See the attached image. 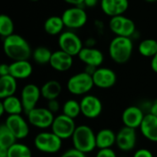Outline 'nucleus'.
Segmentation results:
<instances>
[{
	"label": "nucleus",
	"instance_id": "obj_2",
	"mask_svg": "<svg viewBox=\"0 0 157 157\" xmlns=\"http://www.w3.org/2000/svg\"><path fill=\"white\" fill-rule=\"evenodd\" d=\"M133 43L131 38L116 36L109 43V53L116 63H127L132 54Z\"/></svg>",
	"mask_w": 157,
	"mask_h": 157
},
{
	"label": "nucleus",
	"instance_id": "obj_5",
	"mask_svg": "<svg viewBox=\"0 0 157 157\" xmlns=\"http://www.w3.org/2000/svg\"><path fill=\"white\" fill-rule=\"evenodd\" d=\"M94 86L92 75L86 72L75 74L67 81V89L75 96L86 95Z\"/></svg>",
	"mask_w": 157,
	"mask_h": 157
},
{
	"label": "nucleus",
	"instance_id": "obj_6",
	"mask_svg": "<svg viewBox=\"0 0 157 157\" xmlns=\"http://www.w3.org/2000/svg\"><path fill=\"white\" fill-rule=\"evenodd\" d=\"M58 44L60 50L70 54L71 56H78L79 52L84 48L82 40L75 32L71 30L63 31L59 35Z\"/></svg>",
	"mask_w": 157,
	"mask_h": 157
},
{
	"label": "nucleus",
	"instance_id": "obj_28",
	"mask_svg": "<svg viewBox=\"0 0 157 157\" xmlns=\"http://www.w3.org/2000/svg\"><path fill=\"white\" fill-rule=\"evenodd\" d=\"M17 143V138L6 126L5 123L0 126V148L8 149Z\"/></svg>",
	"mask_w": 157,
	"mask_h": 157
},
{
	"label": "nucleus",
	"instance_id": "obj_17",
	"mask_svg": "<svg viewBox=\"0 0 157 157\" xmlns=\"http://www.w3.org/2000/svg\"><path fill=\"white\" fill-rule=\"evenodd\" d=\"M78 58L86 65L98 68L104 62L102 52L94 47H84L78 54Z\"/></svg>",
	"mask_w": 157,
	"mask_h": 157
},
{
	"label": "nucleus",
	"instance_id": "obj_13",
	"mask_svg": "<svg viewBox=\"0 0 157 157\" xmlns=\"http://www.w3.org/2000/svg\"><path fill=\"white\" fill-rule=\"evenodd\" d=\"M81 114L87 119H97L103 110L101 100L94 95H86L80 101Z\"/></svg>",
	"mask_w": 157,
	"mask_h": 157
},
{
	"label": "nucleus",
	"instance_id": "obj_14",
	"mask_svg": "<svg viewBox=\"0 0 157 157\" xmlns=\"http://www.w3.org/2000/svg\"><path fill=\"white\" fill-rule=\"evenodd\" d=\"M137 135L136 130L123 126L117 133L116 145L122 152H131L136 146Z\"/></svg>",
	"mask_w": 157,
	"mask_h": 157
},
{
	"label": "nucleus",
	"instance_id": "obj_4",
	"mask_svg": "<svg viewBox=\"0 0 157 157\" xmlns=\"http://www.w3.org/2000/svg\"><path fill=\"white\" fill-rule=\"evenodd\" d=\"M62 142L63 140L52 132H42L38 133L34 138V146L41 153L56 154L62 148Z\"/></svg>",
	"mask_w": 157,
	"mask_h": 157
},
{
	"label": "nucleus",
	"instance_id": "obj_9",
	"mask_svg": "<svg viewBox=\"0 0 157 157\" xmlns=\"http://www.w3.org/2000/svg\"><path fill=\"white\" fill-rule=\"evenodd\" d=\"M64 26L68 29H80L87 21V14L81 6H72L65 9L62 15Z\"/></svg>",
	"mask_w": 157,
	"mask_h": 157
},
{
	"label": "nucleus",
	"instance_id": "obj_25",
	"mask_svg": "<svg viewBox=\"0 0 157 157\" xmlns=\"http://www.w3.org/2000/svg\"><path fill=\"white\" fill-rule=\"evenodd\" d=\"M0 104L8 115H21V113L24 112L21 99L16 96H11L2 99Z\"/></svg>",
	"mask_w": 157,
	"mask_h": 157
},
{
	"label": "nucleus",
	"instance_id": "obj_42",
	"mask_svg": "<svg viewBox=\"0 0 157 157\" xmlns=\"http://www.w3.org/2000/svg\"><path fill=\"white\" fill-rule=\"evenodd\" d=\"M0 157H8L7 150H6V149H2V148H0Z\"/></svg>",
	"mask_w": 157,
	"mask_h": 157
},
{
	"label": "nucleus",
	"instance_id": "obj_8",
	"mask_svg": "<svg viewBox=\"0 0 157 157\" xmlns=\"http://www.w3.org/2000/svg\"><path fill=\"white\" fill-rule=\"evenodd\" d=\"M76 125L74 119H71L63 114H60L55 117L53 123L51 127L52 132L62 140L72 138Z\"/></svg>",
	"mask_w": 157,
	"mask_h": 157
},
{
	"label": "nucleus",
	"instance_id": "obj_15",
	"mask_svg": "<svg viewBox=\"0 0 157 157\" xmlns=\"http://www.w3.org/2000/svg\"><path fill=\"white\" fill-rule=\"evenodd\" d=\"M94 85L102 89L112 87L117 82V75L113 70L107 67H98L92 75Z\"/></svg>",
	"mask_w": 157,
	"mask_h": 157
},
{
	"label": "nucleus",
	"instance_id": "obj_24",
	"mask_svg": "<svg viewBox=\"0 0 157 157\" xmlns=\"http://www.w3.org/2000/svg\"><path fill=\"white\" fill-rule=\"evenodd\" d=\"M62 90V85L56 80H49L40 87L41 97L48 101L57 99V98L61 95Z\"/></svg>",
	"mask_w": 157,
	"mask_h": 157
},
{
	"label": "nucleus",
	"instance_id": "obj_20",
	"mask_svg": "<svg viewBox=\"0 0 157 157\" xmlns=\"http://www.w3.org/2000/svg\"><path fill=\"white\" fill-rule=\"evenodd\" d=\"M143 136L150 142L157 143V117L148 113L140 127Z\"/></svg>",
	"mask_w": 157,
	"mask_h": 157
},
{
	"label": "nucleus",
	"instance_id": "obj_36",
	"mask_svg": "<svg viewBox=\"0 0 157 157\" xmlns=\"http://www.w3.org/2000/svg\"><path fill=\"white\" fill-rule=\"evenodd\" d=\"M133 157H154V155L151 151H149L148 149H140V150H137L134 155Z\"/></svg>",
	"mask_w": 157,
	"mask_h": 157
},
{
	"label": "nucleus",
	"instance_id": "obj_33",
	"mask_svg": "<svg viewBox=\"0 0 157 157\" xmlns=\"http://www.w3.org/2000/svg\"><path fill=\"white\" fill-rule=\"evenodd\" d=\"M60 157H86V155L75 148H71L65 151Z\"/></svg>",
	"mask_w": 157,
	"mask_h": 157
},
{
	"label": "nucleus",
	"instance_id": "obj_35",
	"mask_svg": "<svg viewBox=\"0 0 157 157\" xmlns=\"http://www.w3.org/2000/svg\"><path fill=\"white\" fill-rule=\"evenodd\" d=\"M47 109L50 111H52L53 114H55V113H57L60 110L61 106H60V103L57 101V99H53V100L48 101V107H47Z\"/></svg>",
	"mask_w": 157,
	"mask_h": 157
},
{
	"label": "nucleus",
	"instance_id": "obj_7",
	"mask_svg": "<svg viewBox=\"0 0 157 157\" xmlns=\"http://www.w3.org/2000/svg\"><path fill=\"white\" fill-rule=\"evenodd\" d=\"M27 116L28 121L30 125L41 130L51 128L55 119L54 114L52 111H50L47 108L38 107L30 110L27 114Z\"/></svg>",
	"mask_w": 157,
	"mask_h": 157
},
{
	"label": "nucleus",
	"instance_id": "obj_30",
	"mask_svg": "<svg viewBox=\"0 0 157 157\" xmlns=\"http://www.w3.org/2000/svg\"><path fill=\"white\" fill-rule=\"evenodd\" d=\"M52 55V52H51V50L44 46H40L32 51V58L34 62L41 65L50 63Z\"/></svg>",
	"mask_w": 157,
	"mask_h": 157
},
{
	"label": "nucleus",
	"instance_id": "obj_44",
	"mask_svg": "<svg viewBox=\"0 0 157 157\" xmlns=\"http://www.w3.org/2000/svg\"><path fill=\"white\" fill-rule=\"evenodd\" d=\"M29 1H32V2H37V1H39V0H29Z\"/></svg>",
	"mask_w": 157,
	"mask_h": 157
},
{
	"label": "nucleus",
	"instance_id": "obj_38",
	"mask_svg": "<svg viewBox=\"0 0 157 157\" xmlns=\"http://www.w3.org/2000/svg\"><path fill=\"white\" fill-rule=\"evenodd\" d=\"M63 1L74 6H81L82 5H84L85 0H63Z\"/></svg>",
	"mask_w": 157,
	"mask_h": 157
},
{
	"label": "nucleus",
	"instance_id": "obj_29",
	"mask_svg": "<svg viewBox=\"0 0 157 157\" xmlns=\"http://www.w3.org/2000/svg\"><path fill=\"white\" fill-rule=\"evenodd\" d=\"M62 111H63L62 114L75 120L81 114L80 102H78L75 99H69V100L65 101L64 104L63 105Z\"/></svg>",
	"mask_w": 157,
	"mask_h": 157
},
{
	"label": "nucleus",
	"instance_id": "obj_43",
	"mask_svg": "<svg viewBox=\"0 0 157 157\" xmlns=\"http://www.w3.org/2000/svg\"><path fill=\"white\" fill-rule=\"evenodd\" d=\"M146 2H149V3H154V2H157V0H144Z\"/></svg>",
	"mask_w": 157,
	"mask_h": 157
},
{
	"label": "nucleus",
	"instance_id": "obj_11",
	"mask_svg": "<svg viewBox=\"0 0 157 157\" xmlns=\"http://www.w3.org/2000/svg\"><path fill=\"white\" fill-rule=\"evenodd\" d=\"M40 97V88L37 86L35 84H28L22 88L20 99L23 105L24 112L26 114H28L30 110L37 107V104Z\"/></svg>",
	"mask_w": 157,
	"mask_h": 157
},
{
	"label": "nucleus",
	"instance_id": "obj_16",
	"mask_svg": "<svg viewBox=\"0 0 157 157\" xmlns=\"http://www.w3.org/2000/svg\"><path fill=\"white\" fill-rule=\"evenodd\" d=\"M144 113L140 107L130 106L126 108L121 115V121L124 126L137 129L140 128L144 119Z\"/></svg>",
	"mask_w": 157,
	"mask_h": 157
},
{
	"label": "nucleus",
	"instance_id": "obj_37",
	"mask_svg": "<svg viewBox=\"0 0 157 157\" xmlns=\"http://www.w3.org/2000/svg\"><path fill=\"white\" fill-rule=\"evenodd\" d=\"M10 75V69H9V64L6 63H2L0 65V76H5Z\"/></svg>",
	"mask_w": 157,
	"mask_h": 157
},
{
	"label": "nucleus",
	"instance_id": "obj_40",
	"mask_svg": "<svg viewBox=\"0 0 157 157\" xmlns=\"http://www.w3.org/2000/svg\"><path fill=\"white\" fill-rule=\"evenodd\" d=\"M151 68L155 73L157 74V53L151 60Z\"/></svg>",
	"mask_w": 157,
	"mask_h": 157
},
{
	"label": "nucleus",
	"instance_id": "obj_1",
	"mask_svg": "<svg viewBox=\"0 0 157 157\" xmlns=\"http://www.w3.org/2000/svg\"><path fill=\"white\" fill-rule=\"evenodd\" d=\"M3 50L5 54L13 62L29 60L32 56L29 43L22 36L15 33L4 39Z\"/></svg>",
	"mask_w": 157,
	"mask_h": 157
},
{
	"label": "nucleus",
	"instance_id": "obj_41",
	"mask_svg": "<svg viewBox=\"0 0 157 157\" xmlns=\"http://www.w3.org/2000/svg\"><path fill=\"white\" fill-rule=\"evenodd\" d=\"M98 4V0H85L84 5L88 7H94Z\"/></svg>",
	"mask_w": 157,
	"mask_h": 157
},
{
	"label": "nucleus",
	"instance_id": "obj_31",
	"mask_svg": "<svg viewBox=\"0 0 157 157\" xmlns=\"http://www.w3.org/2000/svg\"><path fill=\"white\" fill-rule=\"evenodd\" d=\"M8 157H32L31 150L24 144L16 143L7 149Z\"/></svg>",
	"mask_w": 157,
	"mask_h": 157
},
{
	"label": "nucleus",
	"instance_id": "obj_27",
	"mask_svg": "<svg viewBox=\"0 0 157 157\" xmlns=\"http://www.w3.org/2000/svg\"><path fill=\"white\" fill-rule=\"evenodd\" d=\"M138 51L141 55L147 58H153L157 53V40L154 39H146L140 42Z\"/></svg>",
	"mask_w": 157,
	"mask_h": 157
},
{
	"label": "nucleus",
	"instance_id": "obj_12",
	"mask_svg": "<svg viewBox=\"0 0 157 157\" xmlns=\"http://www.w3.org/2000/svg\"><path fill=\"white\" fill-rule=\"evenodd\" d=\"M5 124L15 135L17 140H23L29 134V121L21 115H8L5 121Z\"/></svg>",
	"mask_w": 157,
	"mask_h": 157
},
{
	"label": "nucleus",
	"instance_id": "obj_21",
	"mask_svg": "<svg viewBox=\"0 0 157 157\" xmlns=\"http://www.w3.org/2000/svg\"><path fill=\"white\" fill-rule=\"evenodd\" d=\"M10 75L17 79H27L29 78L32 72L33 68L29 60L22 61H14L9 64Z\"/></svg>",
	"mask_w": 157,
	"mask_h": 157
},
{
	"label": "nucleus",
	"instance_id": "obj_32",
	"mask_svg": "<svg viewBox=\"0 0 157 157\" xmlns=\"http://www.w3.org/2000/svg\"><path fill=\"white\" fill-rule=\"evenodd\" d=\"M14 34V22L11 17L6 14L0 16V35L5 39Z\"/></svg>",
	"mask_w": 157,
	"mask_h": 157
},
{
	"label": "nucleus",
	"instance_id": "obj_3",
	"mask_svg": "<svg viewBox=\"0 0 157 157\" xmlns=\"http://www.w3.org/2000/svg\"><path fill=\"white\" fill-rule=\"evenodd\" d=\"M72 142L74 148L86 154L93 152L97 148L96 133L88 125H79L76 127Z\"/></svg>",
	"mask_w": 157,
	"mask_h": 157
},
{
	"label": "nucleus",
	"instance_id": "obj_26",
	"mask_svg": "<svg viewBox=\"0 0 157 157\" xmlns=\"http://www.w3.org/2000/svg\"><path fill=\"white\" fill-rule=\"evenodd\" d=\"M64 27L65 26L62 17H58V16H52L48 17L44 21V25H43L45 32L52 36L60 35L61 33H63V29Z\"/></svg>",
	"mask_w": 157,
	"mask_h": 157
},
{
	"label": "nucleus",
	"instance_id": "obj_10",
	"mask_svg": "<svg viewBox=\"0 0 157 157\" xmlns=\"http://www.w3.org/2000/svg\"><path fill=\"white\" fill-rule=\"evenodd\" d=\"M109 28L116 36L131 38L135 33V24L132 19L121 15L110 18Z\"/></svg>",
	"mask_w": 157,
	"mask_h": 157
},
{
	"label": "nucleus",
	"instance_id": "obj_22",
	"mask_svg": "<svg viewBox=\"0 0 157 157\" xmlns=\"http://www.w3.org/2000/svg\"><path fill=\"white\" fill-rule=\"evenodd\" d=\"M117 133L110 129H102L96 134L97 148L108 149L116 144Z\"/></svg>",
	"mask_w": 157,
	"mask_h": 157
},
{
	"label": "nucleus",
	"instance_id": "obj_39",
	"mask_svg": "<svg viewBox=\"0 0 157 157\" xmlns=\"http://www.w3.org/2000/svg\"><path fill=\"white\" fill-rule=\"evenodd\" d=\"M149 113L157 117V99H155L150 106V109H149Z\"/></svg>",
	"mask_w": 157,
	"mask_h": 157
},
{
	"label": "nucleus",
	"instance_id": "obj_18",
	"mask_svg": "<svg viewBox=\"0 0 157 157\" xmlns=\"http://www.w3.org/2000/svg\"><path fill=\"white\" fill-rule=\"evenodd\" d=\"M100 6L104 14L113 17L123 15L129 8L128 0H101Z\"/></svg>",
	"mask_w": 157,
	"mask_h": 157
},
{
	"label": "nucleus",
	"instance_id": "obj_34",
	"mask_svg": "<svg viewBox=\"0 0 157 157\" xmlns=\"http://www.w3.org/2000/svg\"><path fill=\"white\" fill-rule=\"evenodd\" d=\"M96 157H117V155L111 148L99 149L96 155Z\"/></svg>",
	"mask_w": 157,
	"mask_h": 157
},
{
	"label": "nucleus",
	"instance_id": "obj_19",
	"mask_svg": "<svg viewBox=\"0 0 157 157\" xmlns=\"http://www.w3.org/2000/svg\"><path fill=\"white\" fill-rule=\"evenodd\" d=\"M73 63H74V57L64 52L63 51L59 50L52 52L49 64L55 71L65 72L72 67Z\"/></svg>",
	"mask_w": 157,
	"mask_h": 157
},
{
	"label": "nucleus",
	"instance_id": "obj_23",
	"mask_svg": "<svg viewBox=\"0 0 157 157\" xmlns=\"http://www.w3.org/2000/svg\"><path fill=\"white\" fill-rule=\"evenodd\" d=\"M17 88V79L12 75L0 76V98L4 99L6 98L15 96Z\"/></svg>",
	"mask_w": 157,
	"mask_h": 157
}]
</instances>
